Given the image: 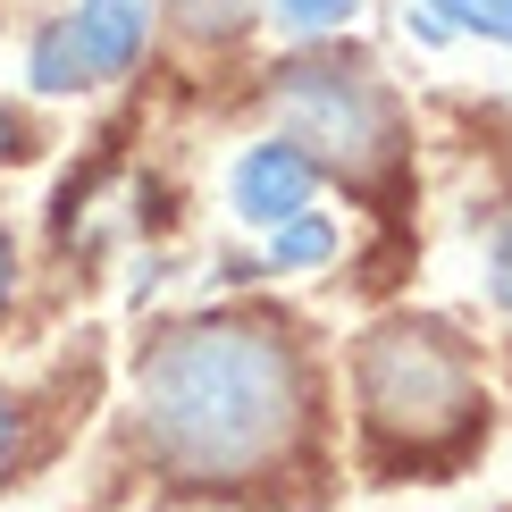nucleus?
Masks as SVG:
<instances>
[{"label":"nucleus","mask_w":512,"mask_h":512,"mask_svg":"<svg viewBox=\"0 0 512 512\" xmlns=\"http://www.w3.org/2000/svg\"><path fill=\"white\" fill-rule=\"evenodd\" d=\"M135 429L177 487H261L311 437V370L269 319H177L135 361Z\"/></svg>","instance_id":"f257e3e1"},{"label":"nucleus","mask_w":512,"mask_h":512,"mask_svg":"<svg viewBox=\"0 0 512 512\" xmlns=\"http://www.w3.org/2000/svg\"><path fill=\"white\" fill-rule=\"evenodd\" d=\"M353 403L378 454L437 462L479 429V370L437 319H387L353 353Z\"/></svg>","instance_id":"f03ea898"},{"label":"nucleus","mask_w":512,"mask_h":512,"mask_svg":"<svg viewBox=\"0 0 512 512\" xmlns=\"http://www.w3.org/2000/svg\"><path fill=\"white\" fill-rule=\"evenodd\" d=\"M277 118H286V143L311 168H336L353 185H378L403 160V110L395 93L353 59H286L269 84Z\"/></svg>","instance_id":"7ed1b4c3"},{"label":"nucleus","mask_w":512,"mask_h":512,"mask_svg":"<svg viewBox=\"0 0 512 512\" xmlns=\"http://www.w3.org/2000/svg\"><path fill=\"white\" fill-rule=\"evenodd\" d=\"M311 194H319V168L294 152L286 135L252 143V152L236 160V177H227V202H236L244 227H286V219H303Z\"/></svg>","instance_id":"20e7f679"},{"label":"nucleus","mask_w":512,"mask_h":512,"mask_svg":"<svg viewBox=\"0 0 512 512\" xmlns=\"http://www.w3.org/2000/svg\"><path fill=\"white\" fill-rule=\"evenodd\" d=\"M152 9L160 0H76V42H84V76H126L143 59V42H152Z\"/></svg>","instance_id":"39448f33"},{"label":"nucleus","mask_w":512,"mask_h":512,"mask_svg":"<svg viewBox=\"0 0 512 512\" xmlns=\"http://www.w3.org/2000/svg\"><path fill=\"white\" fill-rule=\"evenodd\" d=\"M26 84H34V93H76V84H93V76H84L76 17H51V26H34V42H26Z\"/></svg>","instance_id":"423d86ee"},{"label":"nucleus","mask_w":512,"mask_h":512,"mask_svg":"<svg viewBox=\"0 0 512 512\" xmlns=\"http://www.w3.org/2000/svg\"><path fill=\"white\" fill-rule=\"evenodd\" d=\"M319 261H336V219L328 210H303V219L269 227V244H261L269 277H294V269H319Z\"/></svg>","instance_id":"0eeeda50"},{"label":"nucleus","mask_w":512,"mask_h":512,"mask_svg":"<svg viewBox=\"0 0 512 512\" xmlns=\"http://www.w3.org/2000/svg\"><path fill=\"white\" fill-rule=\"evenodd\" d=\"M160 9L177 17V26L194 34V42H227V34H236L244 17H252V0H160Z\"/></svg>","instance_id":"6e6552de"},{"label":"nucleus","mask_w":512,"mask_h":512,"mask_svg":"<svg viewBox=\"0 0 512 512\" xmlns=\"http://www.w3.org/2000/svg\"><path fill=\"white\" fill-rule=\"evenodd\" d=\"M445 34H479V42H512V0H437Z\"/></svg>","instance_id":"1a4fd4ad"},{"label":"nucleus","mask_w":512,"mask_h":512,"mask_svg":"<svg viewBox=\"0 0 512 512\" xmlns=\"http://www.w3.org/2000/svg\"><path fill=\"white\" fill-rule=\"evenodd\" d=\"M353 9L361 0H277V26L286 34H336V26H353Z\"/></svg>","instance_id":"9d476101"},{"label":"nucleus","mask_w":512,"mask_h":512,"mask_svg":"<svg viewBox=\"0 0 512 512\" xmlns=\"http://www.w3.org/2000/svg\"><path fill=\"white\" fill-rule=\"evenodd\" d=\"M487 294L512 311V210H504V227H496V244H487Z\"/></svg>","instance_id":"9b49d317"},{"label":"nucleus","mask_w":512,"mask_h":512,"mask_svg":"<svg viewBox=\"0 0 512 512\" xmlns=\"http://www.w3.org/2000/svg\"><path fill=\"white\" fill-rule=\"evenodd\" d=\"M17 437H26V403L0 387V479H9V462H17Z\"/></svg>","instance_id":"f8f14e48"},{"label":"nucleus","mask_w":512,"mask_h":512,"mask_svg":"<svg viewBox=\"0 0 512 512\" xmlns=\"http://www.w3.org/2000/svg\"><path fill=\"white\" fill-rule=\"evenodd\" d=\"M9 294H17V244H9V227H0V319H9Z\"/></svg>","instance_id":"ddd939ff"},{"label":"nucleus","mask_w":512,"mask_h":512,"mask_svg":"<svg viewBox=\"0 0 512 512\" xmlns=\"http://www.w3.org/2000/svg\"><path fill=\"white\" fill-rule=\"evenodd\" d=\"M9 143H17V126H9V118H0V152H9Z\"/></svg>","instance_id":"4468645a"},{"label":"nucleus","mask_w":512,"mask_h":512,"mask_svg":"<svg viewBox=\"0 0 512 512\" xmlns=\"http://www.w3.org/2000/svg\"><path fill=\"white\" fill-rule=\"evenodd\" d=\"M429 9H437V0H429Z\"/></svg>","instance_id":"2eb2a0df"}]
</instances>
